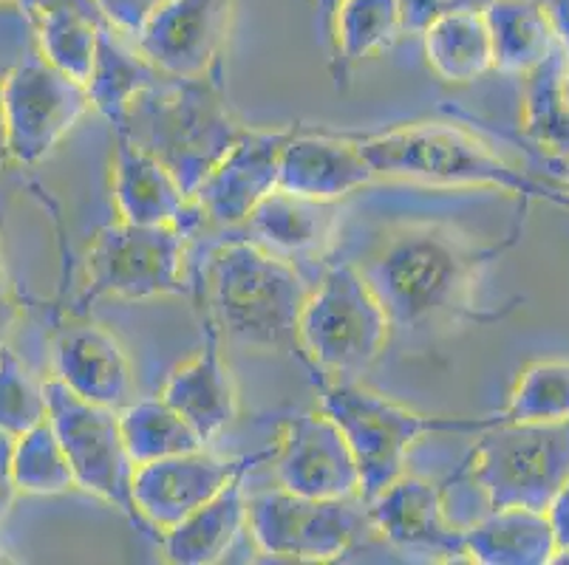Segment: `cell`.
Listing matches in <instances>:
<instances>
[{
    "mask_svg": "<svg viewBox=\"0 0 569 565\" xmlns=\"http://www.w3.org/2000/svg\"><path fill=\"white\" fill-rule=\"evenodd\" d=\"M516 238L519 230L501 243H479L451 224L417 221L388 232L360 272L386 305L395 334L428 340L462 325L499 323L519 303H479L485 272Z\"/></svg>",
    "mask_w": 569,
    "mask_h": 565,
    "instance_id": "1",
    "label": "cell"
},
{
    "mask_svg": "<svg viewBox=\"0 0 569 565\" xmlns=\"http://www.w3.org/2000/svg\"><path fill=\"white\" fill-rule=\"evenodd\" d=\"M309 289L295 263L250 238L216 246L193 278V297L219 336L269 354L298 356V320Z\"/></svg>",
    "mask_w": 569,
    "mask_h": 565,
    "instance_id": "2",
    "label": "cell"
},
{
    "mask_svg": "<svg viewBox=\"0 0 569 565\" xmlns=\"http://www.w3.org/2000/svg\"><path fill=\"white\" fill-rule=\"evenodd\" d=\"M111 128L157 155L190 199L221 155L247 133V124L227 102L224 71L159 77L128 102Z\"/></svg>",
    "mask_w": 569,
    "mask_h": 565,
    "instance_id": "3",
    "label": "cell"
},
{
    "mask_svg": "<svg viewBox=\"0 0 569 565\" xmlns=\"http://www.w3.org/2000/svg\"><path fill=\"white\" fill-rule=\"evenodd\" d=\"M377 179L413 181L453 190H499L516 199L547 201L569 210L567 186L550 184L501 159L490 144L459 124L411 122L375 133H349Z\"/></svg>",
    "mask_w": 569,
    "mask_h": 565,
    "instance_id": "4",
    "label": "cell"
},
{
    "mask_svg": "<svg viewBox=\"0 0 569 565\" xmlns=\"http://www.w3.org/2000/svg\"><path fill=\"white\" fill-rule=\"evenodd\" d=\"M567 481L569 422H496L476 433L468 458L442 484L445 509L451 515L457 506L479 504L482 512L501 506L547 512Z\"/></svg>",
    "mask_w": 569,
    "mask_h": 565,
    "instance_id": "5",
    "label": "cell"
},
{
    "mask_svg": "<svg viewBox=\"0 0 569 565\" xmlns=\"http://www.w3.org/2000/svg\"><path fill=\"white\" fill-rule=\"evenodd\" d=\"M320 387V411L332 416L355 450L360 466V497L371 501L377 492L408 473V453L426 435H476L493 427L499 413L490 416H433L360 380H315Z\"/></svg>",
    "mask_w": 569,
    "mask_h": 565,
    "instance_id": "6",
    "label": "cell"
},
{
    "mask_svg": "<svg viewBox=\"0 0 569 565\" xmlns=\"http://www.w3.org/2000/svg\"><path fill=\"white\" fill-rule=\"evenodd\" d=\"M395 325L355 263H335L309 289L298 320V360L315 380H360L388 349Z\"/></svg>",
    "mask_w": 569,
    "mask_h": 565,
    "instance_id": "7",
    "label": "cell"
},
{
    "mask_svg": "<svg viewBox=\"0 0 569 565\" xmlns=\"http://www.w3.org/2000/svg\"><path fill=\"white\" fill-rule=\"evenodd\" d=\"M188 232L179 226H102L91 241L82 278V303L94 300L193 297L188 278Z\"/></svg>",
    "mask_w": 569,
    "mask_h": 565,
    "instance_id": "8",
    "label": "cell"
},
{
    "mask_svg": "<svg viewBox=\"0 0 569 565\" xmlns=\"http://www.w3.org/2000/svg\"><path fill=\"white\" fill-rule=\"evenodd\" d=\"M247 532L258 552L295 563H335L375 532L363 497L320 501L287 490L247 497Z\"/></svg>",
    "mask_w": 569,
    "mask_h": 565,
    "instance_id": "9",
    "label": "cell"
},
{
    "mask_svg": "<svg viewBox=\"0 0 569 565\" xmlns=\"http://www.w3.org/2000/svg\"><path fill=\"white\" fill-rule=\"evenodd\" d=\"M91 111L82 82L26 51L0 80V142L18 164H38Z\"/></svg>",
    "mask_w": 569,
    "mask_h": 565,
    "instance_id": "10",
    "label": "cell"
},
{
    "mask_svg": "<svg viewBox=\"0 0 569 565\" xmlns=\"http://www.w3.org/2000/svg\"><path fill=\"white\" fill-rule=\"evenodd\" d=\"M46 398H49V424L69 455L77 490L91 492L137 523L139 517L131 495L137 464L122 438L119 411L86 402L54 376L46 380Z\"/></svg>",
    "mask_w": 569,
    "mask_h": 565,
    "instance_id": "11",
    "label": "cell"
},
{
    "mask_svg": "<svg viewBox=\"0 0 569 565\" xmlns=\"http://www.w3.org/2000/svg\"><path fill=\"white\" fill-rule=\"evenodd\" d=\"M261 461H272V450L241 455V458H221L201 447L193 453L142 464L133 473V509H137L139 521L164 532L184 521L190 512L204 506L207 501H213L232 478L250 473Z\"/></svg>",
    "mask_w": 569,
    "mask_h": 565,
    "instance_id": "12",
    "label": "cell"
},
{
    "mask_svg": "<svg viewBox=\"0 0 569 565\" xmlns=\"http://www.w3.org/2000/svg\"><path fill=\"white\" fill-rule=\"evenodd\" d=\"M366 512L375 535L395 552L433 563H468L465 532L445 509L442 484L402 473L366 501Z\"/></svg>",
    "mask_w": 569,
    "mask_h": 565,
    "instance_id": "13",
    "label": "cell"
},
{
    "mask_svg": "<svg viewBox=\"0 0 569 565\" xmlns=\"http://www.w3.org/2000/svg\"><path fill=\"white\" fill-rule=\"evenodd\" d=\"M230 0H162L131 40L164 77H204L224 71Z\"/></svg>",
    "mask_w": 569,
    "mask_h": 565,
    "instance_id": "14",
    "label": "cell"
},
{
    "mask_svg": "<svg viewBox=\"0 0 569 565\" xmlns=\"http://www.w3.org/2000/svg\"><path fill=\"white\" fill-rule=\"evenodd\" d=\"M278 486L303 497H360V466L343 430L323 411L289 416L272 447Z\"/></svg>",
    "mask_w": 569,
    "mask_h": 565,
    "instance_id": "15",
    "label": "cell"
},
{
    "mask_svg": "<svg viewBox=\"0 0 569 565\" xmlns=\"http://www.w3.org/2000/svg\"><path fill=\"white\" fill-rule=\"evenodd\" d=\"M292 131L295 124L281 131L247 128L244 137L221 155L219 164L196 186L193 204L201 221L224 230L244 224L252 210L278 190L281 153Z\"/></svg>",
    "mask_w": 569,
    "mask_h": 565,
    "instance_id": "16",
    "label": "cell"
},
{
    "mask_svg": "<svg viewBox=\"0 0 569 565\" xmlns=\"http://www.w3.org/2000/svg\"><path fill=\"white\" fill-rule=\"evenodd\" d=\"M375 179V168L349 133L312 131L295 124L292 137L283 144L278 190L326 204H340Z\"/></svg>",
    "mask_w": 569,
    "mask_h": 565,
    "instance_id": "17",
    "label": "cell"
},
{
    "mask_svg": "<svg viewBox=\"0 0 569 565\" xmlns=\"http://www.w3.org/2000/svg\"><path fill=\"white\" fill-rule=\"evenodd\" d=\"M111 190L119 221L139 226H179L190 235L204 224L193 199L157 155L113 131Z\"/></svg>",
    "mask_w": 569,
    "mask_h": 565,
    "instance_id": "18",
    "label": "cell"
},
{
    "mask_svg": "<svg viewBox=\"0 0 569 565\" xmlns=\"http://www.w3.org/2000/svg\"><path fill=\"white\" fill-rule=\"evenodd\" d=\"M54 380L86 402L126 407L133 398V365L126 345L100 323H71L54 340Z\"/></svg>",
    "mask_w": 569,
    "mask_h": 565,
    "instance_id": "19",
    "label": "cell"
},
{
    "mask_svg": "<svg viewBox=\"0 0 569 565\" xmlns=\"http://www.w3.org/2000/svg\"><path fill=\"white\" fill-rule=\"evenodd\" d=\"M159 396L190 422L204 444L216 442L238 418V387L221 356V336L201 320V349L176 367Z\"/></svg>",
    "mask_w": 569,
    "mask_h": 565,
    "instance_id": "20",
    "label": "cell"
},
{
    "mask_svg": "<svg viewBox=\"0 0 569 565\" xmlns=\"http://www.w3.org/2000/svg\"><path fill=\"white\" fill-rule=\"evenodd\" d=\"M247 235L272 255L295 263L320 258L338 235V204L272 190L244 221Z\"/></svg>",
    "mask_w": 569,
    "mask_h": 565,
    "instance_id": "21",
    "label": "cell"
},
{
    "mask_svg": "<svg viewBox=\"0 0 569 565\" xmlns=\"http://www.w3.org/2000/svg\"><path fill=\"white\" fill-rule=\"evenodd\" d=\"M468 563L479 565H550L558 552L550 517L527 506L488 509L465 523Z\"/></svg>",
    "mask_w": 569,
    "mask_h": 565,
    "instance_id": "22",
    "label": "cell"
},
{
    "mask_svg": "<svg viewBox=\"0 0 569 565\" xmlns=\"http://www.w3.org/2000/svg\"><path fill=\"white\" fill-rule=\"evenodd\" d=\"M247 473L232 478L213 501H207L184 521L159 532L162 554L176 565H210L224 559L247 532Z\"/></svg>",
    "mask_w": 569,
    "mask_h": 565,
    "instance_id": "23",
    "label": "cell"
},
{
    "mask_svg": "<svg viewBox=\"0 0 569 565\" xmlns=\"http://www.w3.org/2000/svg\"><path fill=\"white\" fill-rule=\"evenodd\" d=\"M32 20L34 43L46 60L86 85L106 29L91 0H49L23 9Z\"/></svg>",
    "mask_w": 569,
    "mask_h": 565,
    "instance_id": "24",
    "label": "cell"
},
{
    "mask_svg": "<svg viewBox=\"0 0 569 565\" xmlns=\"http://www.w3.org/2000/svg\"><path fill=\"white\" fill-rule=\"evenodd\" d=\"M482 12L493 43V69L501 74H530L561 46L541 0H490Z\"/></svg>",
    "mask_w": 569,
    "mask_h": 565,
    "instance_id": "25",
    "label": "cell"
},
{
    "mask_svg": "<svg viewBox=\"0 0 569 565\" xmlns=\"http://www.w3.org/2000/svg\"><path fill=\"white\" fill-rule=\"evenodd\" d=\"M419 38L431 71L448 85H470L493 71V43L485 12L445 14Z\"/></svg>",
    "mask_w": 569,
    "mask_h": 565,
    "instance_id": "26",
    "label": "cell"
},
{
    "mask_svg": "<svg viewBox=\"0 0 569 565\" xmlns=\"http://www.w3.org/2000/svg\"><path fill=\"white\" fill-rule=\"evenodd\" d=\"M402 34L400 0H343L326 26V38H332L338 80L357 62L391 49Z\"/></svg>",
    "mask_w": 569,
    "mask_h": 565,
    "instance_id": "27",
    "label": "cell"
},
{
    "mask_svg": "<svg viewBox=\"0 0 569 565\" xmlns=\"http://www.w3.org/2000/svg\"><path fill=\"white\" fill-rule=\"evenodd\" d=\"M159 77H164L162 71L153 69L151 62L133 49V43L128 46L122 34L106 26L100 31L94 65H91V74L86 80L88 100L100 117H106L113 124L122 117L128 102L148 85H153Z\"/></svg>",
    "mask_w": 569,
    "mask_h": 565,
    "instance_id": "28",
    "label": "cell"
},
{
    "mask_svg": "<svg viewBox=\"0 0 569 565\" xmlns=\"http://www.w3.org/2000/svg\"><path fill=\"white\" fill-rule=\"evenodd\" d=\"M119 427L137 466L207 447L188 418L162 396L131 398L119 407Z\"/></svg>",
    "mask_w": 569,
    "mask_h": 565,
    "instance_id": "29",
    "label": "cell"
},
{
    "mask_svg": "<svg viewBox=\"0 0 569 565\" xmlns=\"http://www.w3.org/2000/svg\"><path fill=\"white\" fill-rule=\"evenodd\" d=\"M567 49L558 46L541 65L525 74V133L532 144L569 159V100L563 97L561 71Z\"/></svg>",
    "mask_w": 569,
    "mask_h": 565,
    "instance_id": "30",
    "label": "cell"
},
{
    "mask_svg": "<svg viewBox=\"0 0 569 565\" xmlns=\"http://www.w3.org/2000/svg\"><path fill=\"white\" fill-rule=\"evenodd\" d=\"M499 422H569V362L538 360L527 365L510 391L507 404L499 411Z\"/></svg>",
    "mask_w": 569,
    "mask_h": 565,
    "instance_id": "31",
    "label": "cell"
},
{
    "mask_svg": "<svg viewBox=\"0 0 569 565\" xmlns=\"http://www.w3.org/2000/svg\"><path fill=\"white\" fill-rule=\"evenodd\" d=\"M12 470L20 495L46 497L77 490L74 470H71L69 464V455H66L63 444L57 438L49 418L14 438Z\"/></svg>",
    "mask_w": 569,
    "mask_h": 565,
    "instance_id": "32",
    "label": "cell"
},
{
    "mask_svg": "<svg viewBox=\"0 0 569 565\" xmlns=\"http://www.w3.org/2000/svg\"><path fill=\"white\" fill-rule=\"evenodd\" d=\"M46 418H49L46 382L29 373V367L7 349L0 354V430L18 438Z\"/></svg>",
    "mask_w": 569,
    "mask_h": 565,
    "instance_id": "33",
    "label": "cell"
},
{
    "mask_svg": "<svg viewBox=\"0 0 569 565\" xmlns=\"http://www.w3.org/2000/svg\"><path fill=\"white\" fill-rule=\"evenodd\" d=\"M490 0H400L406 34H422L433 20L453 12H482Z\"/></svg>",
    "mask_w": 569,
    "mask_h": 565,
    "instance_id": "34",
    "label": "cell"
},
{
    "mask_svg": "<svg viewBox=\"0 0 569 565\" xmlns=\"http://www.w3.org/2000/svg\"><path fill=\"white\" fill-rule=\"evenodd\" d=\"M91 3L108 29H113L126 40H133L162 0H91Z\"/></svg>",
    "mask_w": 569,
    "mask_h": 565,
    "instance_id": "35",
    "label": "cell"
},
{
    "mask_svg": "<svg viewBox=\"0 0 569 565\" xmlns=\"http://www.w3.org/2000/svg\"><path fill=\"white\" fill-rule=\"evenodd\" d=\"M12 447L14 438L0 430V521L9 515V509L18 501L20 490L14 484V470H12Z\"/></svg>",
    "mask_w": 569,
    "mask_h": 565,
    "instance_id": "36",
    "label": "cell"
},
{
    "mask_svg": "<svg viewBox=\"0 0 569 565\" xmlns=\"http://www.w3.org/2000/svg\"><path fill=\"white\" fill-rule=\"evenodd\" d=\"M547 517H550V526L556 532L558 548H569V481L547 506Z\"/></svg>",
    "mask_w": 569,
    "mask_h": 565,
    "instance_id": "37",
    "label": "cell"
},
{
    "mask_svg": "<svg viewBox=\"0 0 569 565\" xmlns=\"http://www.w3.org/2000/svg\"><path fill=\"white\" fill-rule=\"evenodd\" d=\"M20 323V303L0 280V354L9 349V340H12L14 329Z\"/></svg>",
    "mask_w": 569,
    "mask_h": 565,
    "instance_id": "38",
    "label": "cell"
},
{
    "mask_svg": "<svg viewBox=\"0 0 569 565\" xmlns=\"http://www.w3.org/2000/svg\"><path fill=\"white\" fill-rule=\"evenodd\" d=\"M558 34V43L569 51V0H541Z\"/></svg>",
    "mask_w": 569,
    "mask_h": 565,
    "instance_id": "39",
    "label": "cell"
},
{
    "mask_svg": "<svg viewBox=\"0 0 569 565\" xmlns=\"http://www.w3.org/2000/svg\"><path fill=\"white\" fill-rule=\"evenodd\" d=\"M343 0H315V7H318V14H320V23H323V31L326 26H329V20H332L335 9L340 7Z\"/></svg>",
    "mask_w": 569,
    "mask_h": 565,
    "instance_id": "40",
    "label": "cell"
},
{
    "mask_svg": "<svg viewBox=\"0 0 569 565\" xmlns=\"http://www.w3.org/2000/svg\"><path fill=\"white\" fill-rule=\"evenodd\" d=\"M561 88H563V97L569 100V51H567V60H563V71H561Z\"/></svg>",
    "mask_w": 569,
    "mask_h": 565,
    "instance_id": "41",
    "label": "cell"
},
{
    "mask_svg": "<svg viewBox=\"0 0 569 565\" xmlns=\"http://www.w3.org/2000/svg\"><path fill=\"white\" fill-rule=\"evenodd\" d=\"M552 563H558V565H567V563H569V548H558V552H556V557H552Z\"/></svg>",
    "mask_w": 569,
    "mask_h": 565,
    "instance_id": "42",
    "label": "cell"
},
{
    "mask_svg": "<svg viewBox=\"0 0 569 565\" xmlns=\"http://www.w3.org/2000/svg\"><path fill=\"white\" fill-rule=\"evenodd\" d=\"M558 170H563V179H567V190H569V159H558Z\"/></svg>",
    "mask_w": 569,
    "mask_h": 565,
    "instance_id": "43",
    "label": "cell"
},
{
    "mask_svg": "<svg viewBox=\"0 0 569 565\" xmlns=\"http://www.w3.org/2000/svg\"><path fill=\"white\" fill-rule=\"evenodd\" d=\"M0 280H3V246H0Z\"/></svg>",
    "mask_w": 569,
    "mask_h": 565,
    "instance_id": "44",
    "label": "cell"
}]
</instances>
